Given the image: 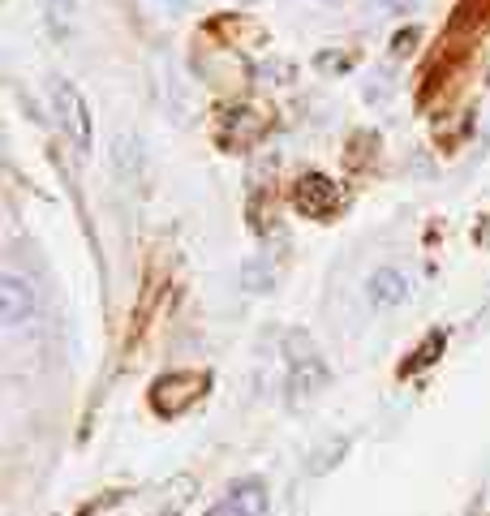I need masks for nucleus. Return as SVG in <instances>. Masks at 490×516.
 <instances>
[{
  "mask_svg": "<svg viewBox=\"0 0 490 516\" xmlns=\"http://www.w3.org/2000/svg\"><path fill=\"white\" fill-rule=\"evenodd\" d=\"M52 112H56V121H61V129L69 134V142L82 151V155H91L95 147V125H91V112H86V99L74 82H65V78H56L52 82Z\"/></svg>",
  "mask_w": 490,
  "mask_h": 516,
  "instance_id": "obj_1",
  "label": "nucleus"
},
{
  "mask_svg": "<svg viewBox=\"0 0 490 516\" xmlns=\"http://www.w3.org/2000/svg\"><path fill=\"white\" fill-rule=\"evenodd\" d=\"M439 349H443V332H435V336H430V340L422 344V349H417V353L409 357V370H422V366H430V362H435V357H439Z\"/></svg>",
  "mask_w": 490,
  "mask_h": 516,
  "instance_id": "obj_10",
  "label": "nucleus"
},
{
  "mask_svg": "<svg viewBox=\"0 0 490 516\" xmlns=\"http://www.w3.org/2000/svg\"><path fill=\"white\" fill-rule=\"evenodd\" d=\"M417 9V0H370V18H405Z\"/></svg>",
  "mask_w": 490,
  "mask_h": 516,
  "instance_id": "obj_9",
  "label": "nucleus"
},
{
  "mask_svg": "<svg viewBox=\"0 0 490 516\" xmlns=\"http://www.w3.org/2000/svg\"><path fill=\"white\" fill-rule=\"evenodd\" d=\"M35 319V289L26 284L18 271H5L0 276V323L9 327V332H18Z\"/></svg>",
  "mask_w": 490,
  "mask_h": 516,
  "instance_id": "obj_4",
  "label": "nucleus"
},
{
  "mask_svg": "<svg viewBox=\"0 0 490 516\" xmlns=\"http://www.w3.org/2000/svg\"><path fill=\"white\" fill-rule=\"evenodd\" d=\"M48 22H52V35L65 39L69 26H74V0H48Z\"/></svg>",
  "mask_w": 490,
  "mask_h": 516,
  "instance_id": "obj_8",
  "label": "nucleus"
},
{
  "mask_svg": "<svg viewBox=\"0 0 490 516\" xmlns=\"http://www.w3.org/2000/svg\"><path fill=\"white\" fill-rule=\"evenodd\" d=\"M267 486L258 478H245V482H233L228 495L215 504L207 516H267Z\"/></svg>",
  "mask_w": 490,
  "mask_h": 516,
  "instance_id": "obj_6",
  "label": "nucleus"
},
{
  "mask_svg": "<svg viewBox=\"0 0 490 516\" xmlns=\"http://www.w3.org/2000/svg\"><path fill=\"white\" fill-rule=\"evenodd\" d=\"M344 448H349V443H344V439L331 443V448L319 456V461H314V473H327V469H331V461H336V456H344Z\"/></svg>",
  "mask_w": 490,
  "mask_h": 516,
  "instance_id": "obj_11",
  "label": "nucleus"
},
{
  "mask_svg": "<svg viewBox=\"0 0 490 516\" xmlns=\"http://www.w3.org/2000/svg\"><path fill=\"white\" fill-rule=\"evenodd\" d=\"M207 387H211V375H203V370H172V375H164L151 387V405H155V413H164V418H177Z\"/></svg>",
  "mask_w": 490,
  "mask_h": 516,
  "instance_id": "obj_2",
  "label": "nucleus"
},
{
  "mask_svg": "<svg viewBox=\"0 0 490 516\" xmlns=\"http://www.w3.org/2000/svg\"><path fill=\"white\" fill-rule=\"evenodd\" d=\"M293 203H297L301 215H310V220H323V215H331V211L340 207V190L323 177V172H310V177L297 181Z\"/></svg>",
  "mask_w": 490,
  "mask_h": 516,
  "instance_id": "obj_5",
  "label": "nucleus"
},
{
  "mask_svg": "<svg viewBox=\"0 0 490 516\" xmlns=\"http://www.w3.org/2000/svg\"><path fill=\"white\" fill-rule=\"evenodd\" d=\"M327 5H344V0H327Z\"/></svg>",
  "mask_w": 490,
  "mask_h": 516,
  "instance_id": "obj_13",
  "label": "nucleus"
},
{
  "mask_svg": "<svg viewBox=\"0 0 490 516\" xmlns=\"http://www.w3.org/2000/svg\"><path fill=\"white\" fill-rule=\"evenodd\" d=\"M288 349H293V370H288V396H293V405H301V400H310V396H319L323 392V383H327V366H323V357L314 353V344L306 336H288Z\"/></svg>",
  "mask_w": 490,
  "mask_h": 516,
  "instance_id": "obj_3",
  "label": "nucleus"
},
{
  "mask_svg": "<svg viewBox=\"0 0 490 516\" xmlns=\"http://www.w3.org/2000/svg\"><path fill=\"white\" fill-rule=\"evenodd\" d=\"M366 297H370V306H379V310L400 306V301L409 297V280H405V271H396V267H379V271H374V276L366 280Z\"/></svg>",
  "mask_w": 490,
  "mask_h": 516,
  "instance_id": "obj_7",
  "label": "nucleus"
},
{
  "mask_svg": "<svg viewBox=\"0 0 490 516\" xmlns=\"http://www.w3.org/2000/svg\"><path fill=\"white\" fill-rule=\"evenodd\" d=\"M323 69H349V56H319Z\"/></svg>",
  "mask_w": 490,
  "mask_h": 516,
  "instance_id": "obj_12",
  "label": "nucleus"
}]
</instances>
